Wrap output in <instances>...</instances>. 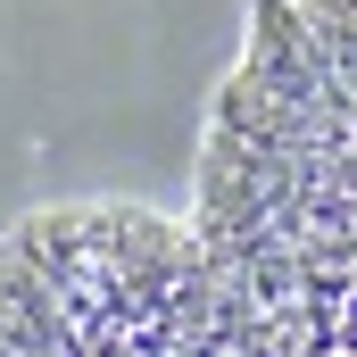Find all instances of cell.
<instances>
[{
    "mask_svg": "<svg viewBox=\"0 0 357 357\" xmlns=\"http://www.w3.org/2000/svg\"><path fill=\"white\" fill-rule=\"evenodd\" d=\"M191 233L316 357H357V0H258Z\"/></svg>",
    "mask_w": 357,
    "mask_h": 357,
    "instance_id": "1",
    "label": "cell"
},
{
    "mask_svg": "<svg viewBox=\"0 0 357 357\" xmlns=\"http://www.w3.org/2000/svg\"><path fill=\"white\" fill-rule=\"evenodd\" d=\"M0 357H316L150 208H42L0 241Z\"/></svg>",
    "mask_w": 357,
    "mask_h": 357,
    "instance_id": "2",
    "label": "cell"
}]
</instances>
